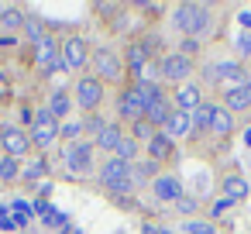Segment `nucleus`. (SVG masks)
Segmentation results:
<instances>
[{
    "label": "nucleus",
    "mask_w": 251,
    "mask_h": 234,
    "mask_svg": "<svg viewBox=\"0 0 251 234\" xmlns=\"http://www.w3.org/2000/svg\"><path fill=\"white\" fill-rule=\"evenodd\" d=\"M114 158H121V162H134L138 158V141L134 138H121V145H117V152H114Z\"/></svg>",
    "instance_id": "b1692460"
},
{
    "label": "nucleus",
    "mask_w": 251,
    "mask_h": 234,
    "mask_svg": "<svg viewBox=\"0 0 251 234\" xmlns=\"http://www.w3.org/2000/svg\"><path fill=\"white\" fill-rule=\"evenodd\" d=\"M21 176H25V179H42V176H45V162H42V158L28 162V165L21 169Z\"/></svg>",
    "instance_id": "c756f323"
},
{
    "label": "nucleus",
    "mask_w": 251,
    "mask_h": 234,
    "mask_svg": "<svg viewBox=\"0 0 251 234\" xmlns=\"http://www.w3.org/2000/svg\"><path fill=\"white\" fill-rule=\"evenodd\" d=\"M45 110H49V114H52L55 121H62V117L69 114V97H66V93H52V97H49V107H45Z\"/></svg>",
    "instance_id": "4be33fe9"
},
{
    "label": "nucleus",
    "mask_w": 251,
    "mask_h": 234,
    "mask_svg": "<svg viewBox=\"0 0 251 234\" xmlns=\"http://www.w3.org/2000/svg\"><path fill=\"white\" fill-rule=\"evenodd\" d=\"M90 165H93V141H76L66 152V169L73 176H83V172H90Z\"/></svg>",
    "instance_id": "1a4fd4ad"
},
{
    "label": "nucleus",
    "mask_w": 251,
    "mask_h": 234,
    "mask_svg": "<svg viewBox=\"0 0 251 234\" xmlns=\"http://www.w3.org/2000/svg\"><path fill=\"white\" fill-rule=\"evenodd\" d=\"M227 207H230V200H227V196H217V200L210 203V217H220Z\"/></svg>",
    "instance_id": "f704fd0d"
},
{
    "label": "nucleus",
    "mask_w": 251,
    "mask_h": 234,
    "mask_svg": "<svg viewBox=\"0 0 251 234\" xmlns=\"http://www.w3.org/2000/svg\"><path fill=\"white\" fill-rule=\"evenodd\" d=\"M79 131H83V121H66V124L59 128L62 138H79Z\"/></svg>",
    "instance_id": "473e14b6"
},
{
    "label": "nucleus",
    "mask_w": 251,
    "mask_h": 234,
    "mask_svg": "<svg viewBox=\"0 0 251 234\" xmlns=\"http://www.w3.org/2000/svg\"><path fill=\"white\" fill-rule=\"evenodd\" d=\"M100 100H103V83L97 76H79V83H76V104L86 114H93L100 107Z\"/></svg>",
    "instance_id": "6e6552de"
},
{
    "label": "nucleus",
    "mask_w": 251,
    "mask_h": 234,
    "mask_svg": "<svg viewBox=\"0 0 251 234\" xmlns=\"http://www.w3.org/2000/svg\"><path fill=\"white\" fill-rule=\"evenodd\" d=\"M244 145H248V148H251V131H244Z\"/></svg>",
    "instance_id": "ea45409f"
},
{
    "label": "nucleus",
    "mask_w": 251,
    "mask_h": 234,
    "mask_svg": "<svg viewBox=\"0 0 251 234\" xmlns=\"http://www.w3.org/2000/svg\"><path fill=\"white\" fill-rule=\"evenodd\" d=\"M162 131H165V134H169L172 141H176V138H186V134L193 131V117H189V114H182V110H172Z\"/></svg>",
    "instance_id": "dca6fc26"
},
{
    "label": "nucleus",
    "mask_w": 251,
    "mask_h": 234,
    "mask_svg": "<svg viewBox=\"0 0 251 234\" xmlns=\"http://www.w3.org/2000/svg\"><path fill=\"white\" fill-rule=\"evenodd\" d=\"M18 176H21V165H18V158L4 155V158H0V182H14Z\"/></svg>",
    "instance_id": "393cba45"
},
{
    "label": "nucleus",
    "mask_w": 251,
    "mask_h": 234,
    "mask_svg": "<svg viewBox=\"0 0 251 234\" xmlns=\"http://www.w3.org/2000/svg\"><path fill=\"white\" fill-rule=\"evenodd\" d=\"M7 93V76H4V69H0V97Z\"/></svg>",
    "instance_id": "e433bc0d"
},
{
    "label": "nucleus",
    "mask_w": 251,
    "mask_h": 234,
    "mask_svg": "<svg viewBox=\"0 0 251 234\" xmlns=\"http://www.w3.org/2000/svg\"><path fill=\"white\" fill-rule=\"evenodd\" d=\"M62 62H66V69H73V73L86 69V62H90V42L79 38V35L66 38V42H62Z\"/></svg>",
    "instance_id": "0eeeda50"
},
{
    "label": "nucleus",
    "mask_w": 251,
    "mask_h": 234,
    "mask_svg": "<svg viewBox=\"0 0 251 234\" xmlns=\"http://www.w3.org/2000/svg\"><path fill=\"white\" fill-rule=\"evenodd\" d=\"M145 62H148V49H145V42L138 38V42H131V49H127V73H134V79H141Z\"/></svg>",
    "instance_id": "a211bd4d"
},
{
    "label": "nucleus",
    "mask_w": 251,
    "mask_h": 234,
    "mask_svg": "<svg viewBox=\"0 0 251 234\" xmlns=\"http://www.w3.org/2000/svg\"><path fill=\"white\" fill-rule=\"evenodd\" d=\"M172 207H176V213H182V217H196V196H189V193H182Z\"/></svg>",
    "instance_id": "cd10ccee"
},
{
    "label": "nucleus",
    "mask_w": 251,
    "mask_h": 234,
    "mask_svg": "<svg viewBox=\"0 0 251 234\" xmlns=\"http://www.w3.org/2000/svg\"><path fill=\"white\" fill-rule=\"evenodd\" d=\"M182 234H217V227H213V220H186L182 224Z\"/></svg>",
    "instance_id": "bb28decb"
},
{
    "label": "nucleus",
    "mask_w": 251,
    "mask_h": 234,
    "mask_svg": "<svg viewBox=\"0 0 251 234\" xmlns=\"http://www.w3.org/2000/svg\"><path fill=\"white\" fill-rule=\"evenodd\" d=\"M7 213H11V210H7V207H4V203H0V220H4V217H7Z\"/></svg>",
    "instance_id": "58836bf2"
},
{
    "label": "nucleus",
    "mask_w": 251,
    "mask_h": 234,
    "mask_svg": "<svg viewBox=\"0 0 251 234\" xmlns=\"http://www.w3.org/2000/svg\"><path fill=\"white\" fill-rule=\"evenodd\" d=\"M213 107H217V104H210V100H203V104H200V107H196V110L189 114V117H193V128H210V117H213Z\"/></svg>",
    "instance_id": "5701e85b"
},
{
    "label": "nucleus",
    "mask_w": 251,
    "mask_h": 234,
    "mask_svg": "<svg viewBox=\"0 0 251 234\" xmlns=\"http://www.w3.org/2000/svg\"><path fill=\"white\" fill-rule=\"evenodd\" d=\"M28 145H31V134L18 124H0V148H4V155L11 158H21L28 155Z\"/></svg>",
    "instance_id": "39448f33"
},
{
    "label": "nucleus",
    "mask_w": 251,
    "mask_h": 234,
    "mask_svg": "<svg viewBox=\"0 0 251 234\" xmlns=\"http://www.w3.org/2000/svg\"><path fill=\"white\" fill-rule=\"evenodd\" d=\"M93 69H97V79L100 83H114V79H121L124 76V62H121V55L110 49V45H97V52H93Z\"/></svg>",
    "instance_id": "7ed1b4c3"
},
{
    "label": "nucleus",
    "mask_w": 251,
    "mask_h": 234,
    "mask_svg": "<svg viewBox=\"0 0 251 234\" xmlns=\"http://www.w3.org/2000/svg\"><path fill=\"white\" fill-rule=\"evenodd\" d=\"M121 138H124V134H121V128H117V124H103V128L97 131L93 148H100V152H110V155H114V152H117V145H121Z\"/></svg>",
    "instance_id": "f3484780"
},
{
    "label": "nucleus",
    "mask_w": 251,
    "mask_h": 234,
    "mask_svg": "<svg viewBox=\"0 0 251 234\" xmlns=\"http://www.w3.org/2000/svg\"><path fill=\"white\" fill-rule=\"evenodd\" d=\"M176 110H182V114H193L200 104H203V93H200V86L196 83H182L179 86V93H176Z\"/></svg>",
    "instance_id": "2eb2a0df"
},
{
    "label": "nucleus",
    "mask_w": 251,
    "mask_h": 234,
    "mask_svg": "<svg viewBox=\"0 0 251 234\" xmlns=\"http://www.w3.org/2000/svg\"><path fill=\"white\" fill-rule=\"evenodd\" d=\"M169 114H172V107H169V100H165V97H162V100H151V104H148V110H145V124L165 128Z\"/></svg>",
    "instance_id": "6ab92c4d"
},
{
    "label": "nucleus",
    "mask_w": 251,
    "mask_h": 234,
    "mask_svg": "<svg viewBox=\"0 0 251 234\" xmlns=\"http://www.w3.org/2000/svg\"><path fill=\"white\" fill-rule=\"evenodd\" d=\"M25 31H28L31 42H42V38H45V25H42L38 18H25Z\"/></svg>",
    "instance_id": "c85d7f7f"
},
{
    "label": "nucleus",
    "mask_w": 251,
    "mask_h": 234,
    "mask_svg": "<svg viewBox=\"0 0 251 234\" xmlns=\"http://www.w3.org/2000/svg\"><path fill=\"white\" fill-rule=\"evenodd\" d=\"M151 193H155V200H162V203H176V200L182 196V182H179V176L158 172V176L151 179Z\"/></svg>",
    "instance_id": "9b49d317"
},
{
    "label": "nucleus",
    "mask_w": 251,
    "mask_h": 234,
    "mask_svg": "<svg viewBox=\"0 0 251 234\" xmlns=\"http://www.w3.org/2000/svg\"><path fill=\"white\" fill-rule=\"evenodd\" d=\"M234 45H237V55H248L251 59V31H241Z\"/></svg>",
    "instance_id": "72a5a7b5"
},
{
    "label": "nucleus",
    "mask_w": 251,
    "mask_h": 234,
    "mask_svg": "<svg viewBox=\"0 0 251 234\" xmlns=\"http://www.w3.org/2000/svg\"><path fill=\"white\" fill-rule=\"evenodd\" d=\"M176 28L182 31V38H200L210 28V11L203 4H179L176 7Z\"/></svg>",
    "instance_id": "f257e3e1"
},
{
    "label": "nucleus",
    "mask_w": 251,
    "mask_h": 234,
    "mask_svg": "<svg viewBox=\"0 0 251 234\" xmlns=\"http://www.w3.org/2000/svg\"><path fill=\"white\" fill-rule=\"evenodd\" d=\"M141 231H145V234H162V227H155V224H145Z\"/></svg>",
    "instance_id": "4c0bfd02"
},
{
    "label": "nucleus",
    "mask_w": 251,
    "mask_h": 234,
    "mask_svg": "<svg viewBox=\"0 0 251 234\" xmlns=\"http://www.w3.org/2000/svg\"><path fill=\"white\" fill-rule=\"evenodd\" d=\"M248 107H251V79H248V83H241V86L224 90V110L237 114V110H248Z\"/></svg>",
    "instance_id": "ddd939ff"
},
{
    "label": "nucleus",
    "mask_w": 251,
    "mask_h": 234,
    "mask_svg": "<svg viewBox=\"0 0 251 234\" xmlns=\"http://www.w3.org/2000/svg\"><path fill=\"white\" fill-rule=\"evenodd\" d=\"M14 28H25V14L7 7L4 14H0V31H14Z\"/></svg>",
    "instance_id": "a878e982"
},
{
    "label": "nucleus",
    "mask_w": 251,
    "mask_h": 234,
    "mask_svg": "<svg viewBox=\"0 0 251 234\" xmlns=\"http://www.w3.org/2000/svg\"><path fill=\"white\" fill-rule=\"evenodd\" d=\"M31 141L38 148H52L59 141V121L49 114V110H35V121H31Z\"/></svg>",
    "instance_id": "423d86ee"
},
{
    "label": "nucleus",
    "mask_w": 251,
    "mask_h": 234,
    "mask_svg": "<svg viewBox=\"0 0 251 234\" xmlns=\"http://www.w3.org/2000/svg\"><path fill=\"white\" fill-rule=\"evenodd\" d=\"M4 11H7V4H0V14H4Z\"/></svg>",
    "instance_id": "a19ab883"
},
{
    "label": "nucleus",
    "mask_w": 251,
    "mask_h": 234,
    "mask_svg": "<svg viewBox=\"0 0 251 234\" xmlns=\"http://www.w3.org/2000/svg\"><path fill=\"white\" fill-rule=\"evenodd\" d=\"M224 196H227L230 203L248 200V182H244L241 176H227V179H224Z\"/></svg>",
    "instance_id": "412c9836"
},
{
    "label": "nucleus",
    "mask_w": 251,
    "mask_h": 234,
    "mask_svg": "<svg viewBox=\"0 0 251 234\" xmlns=\"http://www.w3.org/2000/svg\"><path fill=\"white\" fill-rule=\"evenodd\" d=\"M162 73V79H176V83H186L189 79V73H193V59H186V55H179V52H172V55H165L162 59V66H158Z\"/></svg>",
    "instance_id": "9d476101"
},
{
    "label": "nucleus",
    "mask_w": 251,
    "mask_h": 234,
    "mask_svg": "<svg viewBox=\"0 0 251 234\" xmlns=\"http://www.w3.org/2000/svg\"><path fill=\"white\" fill-rule=\"evenodd\" d=\"M196 52H200V38H182V42H179V55L193 59Z\"/></svg>",
    "instance_id": "2f4dec72"
},
{
    "label": "nucleus",
    "mask_w": 251,
    "mask_h": 234,
    "mask_svg": "<svg viewBox=\"0 0 251 234\" xmlns=\"http://www.w3.org/2000/svg\"><path fill=\"white\" fill-rule=\"evenodd\" d=\"M237 21H241V28H244V31H251V11H244V14H237Z\"/></svg>",
    "instance_id": "c9c22d12"
},
{
    "label": "nucleus",
    "mask_w": 251,
    "mask_h": 234,
    "mask_svg": "<svg viewBox=\"0 0 251 234\" xmlns=\"http://www.w3.org/2000/svg\"><path fill=\"white\" fill-rule=\"evenodd\" d=\"M172 155H176L172 138H169L165 131H155V134L148 138V158H151V162H165V158H172Z\"/></svg>",
    "instance_id": "4468645a"
},
{
    "label": "nucleus",
    "mask_w": 251,
    "mask_h": 234,
    "mask_svg": "<svg viewBox=\"0 0 251 234\" xmlns=\"http://www.w3.org/2000/svg\"><path fill=\"white\" fill-rule=\"evenodd\" d=\"M35 66H38L42 76H52V73H62V69H66V62H62V45H59L52 35H45L42 42H35Z\"/></svg>",
    "instance_id": "f03ea898"
},
{
    "label": "nucleus",
    "mask_w": 251,
    "mask_h": 234,
    "mask_svg": "<svg viewBox=\"0 0 251 234\" xmlns=\"http://www.w3.org/2000/svg\"><path fill=\"white\" fill-rule=\"evenodd\" d=\"M7 210H11L14 217H21V220H28V217L35 213V210H31V203H28V200H21V196H18V200H14V203H11Z\"/></svg>",
    "instance_id": "7c9ffc66"
},
{
    "label": "nucleus",
    "mask_w": 251,
    "mask_h": 234,
    "mask_svg": "<svg viewBox=\"0 0 251 234\" xmlns=\"http://www.w3.org/2000/svg\"><path fill=\"white\" fill-rule=\"evenodd\" d=\"M210 131H213V134H220V138H224V134H230V131H234V114H230V110H224V107L217 104V107H213V117H210Z\"/></svg>",
    "instance_id": "aec40b11"
},
{
    "label": "nucleus",
    "mask_w": 251,
    "mask_h": 234,
    "mask_svg": "<svg viewBox=\"0 0 251 234\" xmlns=\"http://www.w3.org/2000/svg\"><path fill=\"white\" fill-rule=\"evenodd\" d=\"M117 110H121V121L141 124V121H145V110H148V100H145V93H141L138 86H127V90L121 93V100H117Z\"/></svg>",
    "instance_id": "20e7f679"
},
{
    "label": "nucleus",
    "mask_w": 251,
    "mask_h": 234,
    "mask_svg": "<svg viewBox=\"0 0 251 234\" xmlns=\"http://www.w3.org/2000/svg\"><path fill=\"white\" fill-rule=\"evenodd\" d=\"M206 79H234V83L241 86V83H248V73H244V66H241V62L224 59V62H213V66L206 69Z\"/></svg>",
    "instance_id": "f8f14e48"
}]
</instances>
